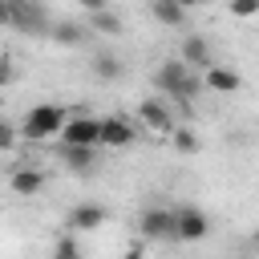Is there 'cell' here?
I'll return each mask as SVG.
<instances>
[{
  "instance_id": "cell-15",
  "label": "cell",
  "mask_w": 259,
  "mask_h": 259,
  "mask_svg": "<svg viewBox=\"0 0 259 259\" xmlns=\"http://www.w3.org/2000/svg\"><path fill=\"white\" fill-rule=\"evenodd\" d=\"M85 32H89L85 24H77V20H61V24H53V32H49V36H53L57 45H81V40H85Z\"/></svg>"
},
{
  "instance_id": "cell-11",
  "label": "cell",
  "mask_w": 259,
  "mask_h": 259,
  "mask_svg": "<svg viewBox=\"0 0 259 259\" xmlns=\"http://www.w3.org/2000/svg\"><path fill=\"white\" fill-rule=\"evenodd\" d=\"M178 61H182V65H186V69H194V73H198V69H202V73H206V69H210V65H214V61H210V45H206V40H202V36H198V32H194V36H186V40H182V57H178Z\"/></svg>"
},
{
  "instance_id": "cell-12",
  "label": "cell",
  "mask_w": 259,
  "mask_h": 259,
  "mask_svg": "<svg viewBox=\"0 0 259 259\" xmlns=\"http://www.w3.org/2000/svg\"><path fill=\"white\" fill-rule=\"evenodd\" d=\"M8 186H12V194L32 198V194H40V190H45V174H40V170H32V166H20V170L8 178Z\"/></svg>"
},
{
  "instance_id": "cell-13",
  "label": "cell",
  "mask_w": 259,
  "mask_h": 259,
  "mask_svg": "<svg viewBox=\"0 0 259 259\" xmlns=\"http://www.w3.org/2000/svg\"><path fill=\"white\" fill-rule=\"evenodd\" d=\"M61 162L69 170H77V174H89L97 166V150H89V146H61Z\"/></svg>"
},
{
  "instance_id": "cell-23",
  "label": "cell",
  "mask_w": 259,
  "mask_h": 259,
  "mask_svg": "<svg viewBox=\"0 0 259 259\" xmlns=\"http://www.w3.org/2000/svg\"><path fill=\"white\" fill-rule=\"evenodd\" d=\"M0 28H12V0H0Z\"/></svg>"
},
{
  "instance_id": "cell-19",
  "label": "cell",
  "mask_w": 259,
  "mask_h": 259,
  "mask_svg": "<svg viewBox=\"0 0 259 259\" xmlns=\"http://www.w3.org/2000/svg\"><path fill=\"white\" fill-rule=\"evenodd\" d=\"M49 259H81L77 239H73V235H61V239L53 243V255H49Z\"/></svg>"
},
{
  "instance_id": "cell-4",
  "label": "cell",
  "mask_w": 259,
  "mask_h": 259,
  "mask_svg": "<svg viewBox=\"0 0 259 259\" xmlns=\"http://www.w3.org/2000/svg\"><path fill=\"white\" fill-rule=\"evenodd\" d=\"M138 121H142L146 130H154V134H166V138L178 130L174 109H170V101H162V97H142V105H138Z\"/></svg>"
},
{
  "instance_id": "cell-17",
  "label": "cell",
  "mask_w": 259,
  "mask_h": 259,
  "mask_svg": "<svg viewBox=\"0 0 259 259\" xmlns=\"http://www.w3.org/2000/svg\"><path fill=\"white\" fill-rule=\"evenodd\" d=\"M89 28L93 32H121V20H117V12H109V8H97V12H89Z\"/></svg>"
},
{
  "instance_id": "cell-24",
  "label": "cell",
  "mask_w": 259,
  "mask_h": 259,
  "mask_svg": "<svg viewBox=\"0 0 259 259\" xmlns=\"http://www.w3.org/2000/svg\"><path fill=\"white\" fill-rule=\"evenodd\" d=\"M121 259H146V251H142V247H125V251H121Z\"/></svg>"
},
{
  "instance_id": "cell-20",
  "label": "cell",
  "mask_w": 259,
  "mask_h": 259,
  "mask_svg": "<svg viewBox=\"0 0 259 259\" xmlns=\"http://www.w3.org/2000/svg\"><path fill=\"white\" fill-rule=\"evenodd\" d=\"M16 138H20V125H12L8 117H0V154H4V150H12V146H16Z\"/></svg>"
},
{
  "instance_id": "cell-10",
  "label": "cell",
  "mask_w": 259,
  "mask_h": 259,
  "mask_svg": "<svg viewBox=\"0 0 259 259\" xmlns=\"http://www.w3.org/2000/svg\"><path fill=\"white\" fill-rule=\"evenodd\" d=\"M105 219H109V210H105L101 202H81V206L69 210V223H65V227H69V231H97Z\"/></svg>"
},
{
  "instance_id": "cell-21",
  "label": "cell",
  "mask_w": 259,
  "mask_h": 259,
  "mask_svg": "<svg viewBox=\"0 0 259 259\" xmlns=\"http://www.w3.org/2000/svg\"><path fill=\"white\" fill-rule=\"evenodd\" d=\"M227 12H231V16H239V20H247V16H259V0H235Z\"/></svg>"
},
{
  "instance_id": "cell-7",
  "label": "cell",
  "mask_w": 259,
  "mask_h": 259,
  "mask_svg": "<svg viewBox=\"0 0 259 259\" xmlns=\"http://www.w3.org/2000/svg\"><path fill=\"white\" fill-rule=\"evenodd\" d=\"M12 28H24V32L53 28L49 24V8L45 4H32V0H12Z\"/></svg>"
},
{
  "instance_id": "cell-16",
  "label": "cell",
  "mask_w": 259,
  "mask_h": 259,
  "mask_svg": "<svg viewBox=\"0 0 259 259\" xmlns=\"http://www.w3.org/2000/svg\"><path fill=\"white\" fill-rule=\"evenodd\" d=\"M93 77H97V81H117V77H121V61H117L113 53H97V57H93Z\"/></svg>"
},
{
  "instance_id": "cell-3",
  "label": "cell",
  "mask_w": 259,
  "mask_h": 259,
  "mask_svg": "<svg viewBox=\"0 0 259 259\" xmlns=\"http://www.w3.org/2000/svg\"><path fill=\"white\" fill-rule=\"evenodd\" d=\"M210 235V219L202 206H178L174 210V239L178 243H198Z\"/></svg>"
},
{
  "instance_id": "cell-14",
  "label": "cell",
  "mask_w": 259,
  "mask_h": 259,
  "mask_svg": "<svg viewBox=\"0 0 259 259\" xmlns=\"http://www.w3.org/2000/svg\"><path fill=\"white\" fill-rule=\"evenodd\" d=\"M150 16H154L158 24H166V28L186 24V8H182L178 0H154V4H150Z\"/></svg>"
},
{
  "instance_id": "cell-18",
  "label": "cell",
  "mask_w": 259,
  "mask_h": 259,
  "mask_svg": "<svg viewBox=\"0 0 259 259\" xmlns=\"http://www.w3.org/2000/svg\"><path fill=\"white\" fill-rule=\"evenodd\" d=\"M170 142H174L178 154H198V150H202V142H198V134H194L190 125H178V130L170 134Z\"/></svg>"
},
{
  "instance_id": "cell-2",
  "label": "cell",
  "mask_w": 259,
  "mask_h": 259,
  "mask_svg": "<svg viewBox=\"0 0 259 259\" xmlns=\"http://www.w3.org/2000/svg\"><path fill=\"white\" fill-rule=\"evenodd\" d=\"M65 109L61 105H32L28 113H24V121H20V138H28V142H49V138H61V130H65Z\"/></svg>"
},
{
  "instance_id": "cell-5",
  "label": "cell",
  "mask_w": 259,
  "mask_h": 259,
  "mask_svg": "<svg viewBox=\"0 0 259 259\" xmlns=\"http://www.w3.org/2000/svg\"><path fill=\"white\" fill-rule=\"evenodd\" d=\"M61 146H89V150H97L101 146V117H85V113L69 117L65 130H61Z\"/></svg>"
},
{
  "instance_id": "cell-8",
  "label": "cell",
  "mask_w": 259,
  "mask_h": 259,
  "mask_svg": "<svg viewBox=\"0 0 259 259\" xmlns=\"http://www.w3.org/2000/svg\"><path fill=\"white\" fill-rule=\"evenodd\" d=\"M239 85H243V77H239L231 65H210V69L202 73V89H210V93L231 97V93H239Z\"/></svg>"
},
{
  "instance_id": "cell-1",
  "label": "cell",
  "mask_w": 259,
  "mask_h": 259,
  "mask_svg": "<svg viewBox=\"0 0 259 259\" xmlns=\"http://www.w3.org/2000/svg\"><path fill=\"white\" fill-rule=\"evenodd\" d=\"M154 89L162 93V101H178V105H190L198 93H202V77L194 69H186L178 57L174 61H162L154 69Z\"/></svg>"
},
{
  "instance_id": "cell-22",
  "label": "cell",
  "mask_w": 259,
  "mask_h": 259,
  "mask_svg": "<svg viewBox=\"0 0 259 259\" xmlns=\"http://www.w3.org/2000/svg\"><path fill=\"white\" fill-rule=\"evenodd\" d=\"M16 81V65H12V57H0V89H8Z\"/></svg>"
},
{
  "instance_id": "cell-9",
  "label": "cell",
  "mask_w": 259,
  "mask_h": 259,
  "mask_svg": "<svg viewBox=\"0 0 259 259\" xmlns=\"http://www.w3.org/2000/svg\"><path fill=\"white\" fill-rule=\"evenodd\" d=\"M134 138H138V130L125 117H101V146L125 150V146H134Z\"/></svg>"
},
{
  "instance_id": "cell-6",
  "label": "cell",
  "mask_w": 259,
  "mask_h": 259,
  "mask_svg": "<svg viewBox=\"0 0 259 259\" xmlns=\"http://www.w3.org/2000/svg\"><path fill=\"white\" fill-rule=\"evenodd\" d=\"M142 239H174V210L170 206H146L138 219Z\"/></svg>"
}]
</instances>
